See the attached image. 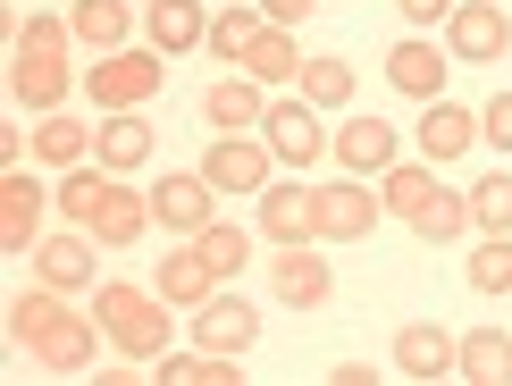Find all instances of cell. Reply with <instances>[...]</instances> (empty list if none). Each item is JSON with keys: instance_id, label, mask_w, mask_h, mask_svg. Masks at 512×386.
I'll return each instance as SVG.
<instances>
[{"instance_id": "obj_1", "label": "cell", "mask_w": 512, "mask_h": 386, "mask_svg": "<svg viewBox=\"0 0 512 386\" xmlns=\"http://www.w3.org/2000/svg\"><path fill=\"white\" fill-rule=\"evenodd\" d=\"M9 345L26 353L34 370H51V378H84V370H93V353L110 345V336H101L93 311H68V294L34 277V286L9 303Z\"/></svg>"}, {"instance_id": "obj_2", "label": "cell", "mask_w": 512, "mask_h": 386, "mask_svg": "<svg viewBox=\"0 0 512 386\" xmlns=\"http://www.w3.org/2000/svg\"><path fill=\"white\" fill-rule=\"evenodd\" d=\"M59 210L93 235L101 252H126V244H143V227H152V193H135L118 177V168H59Z\"/></svg>"}, {"instance_id": "obj_3", "label": "cell", "mask_w": 512, "mask_h": 386, "mask_svg": "<svg viewBox=\"0 0 512 386\" xmlns=\"http://www.w3.org/2000/svg\"><path fill=\"white\" fill-rule=\"evenodd\" d=\"M68 42H76V26L68 17H51V9H34L26 26H17V42H9V101L17 110H68V84H76V68H68Z\"/></svg>"}, {"instance_id": "obj_4", "label": "cell", "mask_w": 512, "mask_h": 386, "mask_svg": "<svg viewBox=\"0 0 512 386\" xmlns=\"http://www.w3.org/2000/svg\"><path fill=\"white\" fill-rule=\"evenodd\" d=\"M378 193H387V210L420 235V244H462V235H471V193L437 185L429 160H395L387 177H378Z\"/></svg>"}, {"instance_id": "obj_5", "label": "cell", "mask_w": 512, "mask_h": 386, "mask_svg": "<svg viewBox=\"0 0 512 386\" xmlns=\"http://www.w3.org/2000/svg\"><path fill=\"white\" fill-rule=\"evenodd\" d=\"M168 294L160 286H126V277H101L93 286V319H101V336H110V353L126 361H160L177 336H168Z\"/></svg>"}, {"instance_id": "obj_6", "label": "cell", "mask_w": 512, "mask_h": 386, "mask_svg": "<svg viewBox=\"0 0 512 386\" xmlns=\"http://www.w3.org/2000/svg\"><path fill=\"white\" fill-rule=\"evenodd\" d=\"M168 84V51H152V42H126V51H101L93 68H84V93H93V110L110 118V110H143V101H152Z\"/></svg>"}, {"instance_id": "obj_7", "label": "cell", "mask_w": 512, "mask_h": 386, "mask_svg": "<svg viewBox=\"0 0 512 386\" xmlns=\"http://www.w3.org/2000/svg\"><path fill=\"white\" fill-rule=\"evenodd\" d=\"M261 135H269L277 168H303V177H311L319 160H328V143H336V135H328V118H319V101H303V93H294V101H277V93H269Z\"/></svg>"}, {"instance_id": "obj_8", "label": "cell", "mask_w": 512, "mask_h": 386, "mask_svg": "<svg viewBox=\"0 0 512 386\" xmlns=\"http://www.w3.org/2000/svg\"><path fill=\"white\" fill-rule=\"evenodd\" d=\"M378 219H387V193L370 177H328L319 185V244H370Z\"/></svg>"}, {"instance_id": "obj_9", "label": "cell", "mask_w": 512, "mask_h": 386, "mask_svg": "<svg viewBox=\"0 0 512 386\" xmlns=\"http://www.w3.org/2000/svg\"><path fill=\"white\" fill-rule=\"evenodd\" d=\"M445 51L471 59V68H496L512 51V9L504 0H454V17H445Z\"/></svg>"}, {"instance_id": "obj_10", "label": "cell", "mask_w": 512, "mask_h": 386, "mask_svg": "<svg viewBox=\"0 0 512 386\" xmlns=\"http://www.w3.org/2000/svg\"><path fill=\"white\" fill-rule=\"evenodd\" d=\"M252 202H261L269 244H319V185H303V168H294V177H269Z\"/></svg>"}, {"instance_id": "obj_11", "label": "cell", "mask_w": 512, "mask_h": 386, "mask_svg": "<svg viewBox=\"0 0 512 386\" xmlns=\"http://www.w3.org/2000/svg\"><path fill=\"white\" fill-rule=\"evenodd\" d=\"M143 193H152V227H168V235H202L210 219H219V210H210V202H219V185H210L202 168H194V177L168 168V177H152Z\"/></svg>"}, {"instance_id": "obj_12", "label": "cell", "mask_w": 512, "mask_h": 386, "mask_svg": "<svg viewBox=\"0 0 512 386\" xmlns=\"http://www.w3.org/2000/svg\"><path fill=\"white\" fill-rule=\"evenodd\" d=\"M202 177L219 185V193H261L277 177V152H269V135H219L202 152Z\"/></svg>"}, {"instance_id": "obj_13", "label": "cell", "mask_w": 512, "mask_h": 386, "mask_svg": "<svg viewBox=\"0 0 512 386\" xmlns=\"http://www.w3.org/2000/svg\"><path fill=\"white\" fill-rule=\"evenodd\" d=\"M42 210H59V193H42V177H26V168H0V252H34Z\"/></svg>"}, {"instance_id": "obj_14", "label": "cell", "mask_w": 512, "mask_h": 386, "mask_svg": "<svg viewBox=\"0 0 512 386\" xmlns=\"http://www.w3.org/2000/svg\"><path fill=\"white\" fill-rule=\"evenodd\" d=\"M269 294H277L286 311H319V303L336 294V269H328V252H319V244H277Z\"/></svg>"}, {"instance_id": "obj_15", "label": "cell", "mask_w": 512, "mask_h": 386, "mask_svg": "<svg viewBox=\"0 0 512 386\" xmlns=\"http://www.w3.org/2000/svg\"><path fill=\"white\" fill-rule=\"evenodd\" d=\"M395 126L387 118H378V110H361V118H345V126H336V143H328V160L336 168H345V177H387V168H395Z\"/></svg>"}, {"instance_id": "obj_16", "label": "cell", "mask_w": 512, "mask_h": 386, "mask_svg": "<svg viewBox=\"0 0 512 386\" xmlns=\"http://www.w3.org/2000/svg\"><path fill=\"white\" fill-rule=\"evenodd\" d=\"M445 68H454V51L429 34H403L395 51H387V84L403 101H445Z\"/></svg>"}, {"instance_id": "obj_17", "label": "cell", "mask_w": 512, "mask_h": 386, "mask_svg": "<svg viewBox=\"0 0 512 386\" xmlns=\"http://www.w3.org/2000/svg\"><path fill=\"white\" fill-rule=\"evenodd\" d=\"M202 118L219 126V135H261V118H269V84L244 76V68H227V76L202 93Z\"/></svg>"}, {"instance_id": "obj_18", "label": "cell", "mask_w": 512, "mask_h": 386, "mask_svg": "<svg viewBox=\"0 0 512 386\" xmlns=\"http://www.w3.org/2000/svg\"><path fill=\"white\" fill-rule=\"evenodd\" d=\"M143 42L168 51V59L202 51V42H210V9H202V0H143Z\"/></svg>"}, {"instance_id": "obj_19", "label": "cell", "mask_w": 512, "mask_h": 386, "mask_svg": "<svg viewBox=\"0 0 512 386\" xmlns=\"http://www.w3.org/2000/svg\"><path fill=\"white\" fill-rule=\"evenodd\" d=\"M194 345H210V353H244V345H261V311L244 303V294H210V303L194 311Z\"/></svg>"}, {"instance_id": "obj_20", "label": "cell", "mask_w": 512, "mask_h": 386, "mask_svg": "<svg viewBox=\"0 0 512 386\" xmlns=\"http://www.w3.org/2000/svg\"><path fill=\"white\" fill-rule=\"evenodd\" d=\"M420 160L429 168H445V160H462L479 143V110H462V101H420Z\"/></svg>"}, {"instance_id": "obj_21", "label": "cell", "mask_w": 512, "mask_h": 386, "mask_svg": "<svg viewBox=\"0 0 512 386\" xmlns=\"http://www.w3.org/2000/svg\"><path fill=\"white\" fill-rule=\"evenodd\" d=\"M462 361V336L437 328V319H412V328H395V370L403 378H454Z\"/></svg>"}, {"instance_id": "obj_22", "label": "cell", "mask_w": 512, "mask_h": 386, "mask_svg": "<svg viewBox=\"0 0 512 386\" xmlns=\"http://www.w3.org/2000/svg\"><path fill=\"white\" fill-rule=\"evenodd\" d=\"M34 277H42V286H59V294H84V286H101V277H93V235H42V244H34Z\"/></svg>"}, {"instance_id": "obj_23", "label": "cell", "mask_w": 512, "mask_h": 386, "mask_svg": "<svg viewBox=\"0 0 512 386\" xmlns=\"http://www.w3.org/2000/svg\"><path fill=\"white\" fill-rule=\"evenodd\" d=\"M101 152V126H84V118H68V110H42L34 118V160L42 168H84Z\"/></svg>"}, {"instance_id": "obj_24", "label": "cell", "mask_w": 512, "mask_h": 386, "mask_svg": "<svg viewBox=\"0 0 512 386\" xmlns=\"http://www.w3.org/2000/svg\"><path fill=\"white\" fill-rule=\"evenodd\" d=\"M219 286H227V277H219V269L202 261V244H194V235H185V244H177V252L160 261V294H168L177 311H202V303H210Z\"/></svg>"}, {"instance_id": "obj_25", "label": "cell", "mask_w": 512, "mask_h": 386, "mask_svg": "<svg viewBox=\"0 0 512 386\" xmlns=\"http://www.w3.org/2000/svg\"><path fill=\"white\" fill-rule=\"evenodd\" d=\"M160 386H244V353H210V345H185V353H160L152 361Z\"/></svg>"}, {"instance_id": "obj_26", "label": "cell", "mask_w": 512, "mask_h": 386, "mask_svg": "<svg viewBox=\"0 0 512 386\" xmlns=\"http://www.w3.org/2000/svg\"><path fill=\"white\" fill-rule=\"evenodd\" d=\"M68 26H76L84 51L101 59V51H126V34H135V9H126V0H76Z\"/></svg>"}, {"instance_id": "obj_27", "label": "cell", "mask_w": 512, "mask_h": 386, "mask_svg": "<svg viewBox=\"0 0 512 386\" xmlns=\"http://www.w3.org/2000/svg\"><path fill=\"white\" fill-rule=\"evenodd\" d=\"M454 378H471V386H512V328H471V336H462Z\"/></svg>"}, {"instance_id": "obj_28", "label": "cell", "mask_w": 512, "mask_h": 386, "mask_svg": "<svg viewBox=\"0 0 512 386\" xmlns=\"http://www.w3.org/2000/svg\"><path fill=\"white\" fill-rule=\"evenodd\" d=\"M152 126H143V110H110L101 118V168H118V177H135L143 160H152Z\"/></svg>"}, {"instance_id": "obj_29", "label": "cell", "mask_w": 512, "mask_h": 386, "mask_svg": "<svg viewBox=\"0 0 512 386\" xmlns=\"http://www.w3.org/2000/svg\"><path fill=\"white\" fill-rule=\"evenodd\" d=\"M261 34H269V9H261V0H252V9H210V42H202V51H219L227 68H244V51H252Z\"/></svg>"}, {"instance_id": "obj_30", "label": "cell", "mask_w": 512, "mask_h": 386, "mask_svg": "<svg viewBox=\"0 0 512 386\" xmlns=\"http://www.w3.org/2000/svg\"><path fill=\"white\" fill-rule=\"evenodd\" d=\"M244 76H261V84H294V76H303V42H294V26H269L261 42H252Z\"/></svg>"}, {"instance_id": "obj_31", "label": "cell", "mask_w": 512, "mask_h": 386, "mask_svg": "<svg viewBox=\"0 0 512 386\" xmlns=\"http://www.w3.org/2000/svg\"><path fill=\"white\" fill-rule=\"evenodd\" d=\"M462 286L471 294H512V235H479L471 261H462Z\"/></svg>"}, {"instance_id": "obj_32", "label": "cell", "mask_w": 512, "mask_h": 386, "mask_svg": "<svg viewBox=\"0 0 512 386\" xmlns=\"http://www.w3.org/2000/svg\"><path fill=\"white\" fill-rule=\"evenodd\" d=\"M294 84H303V101H319V110H345V101H353V68L336 51L303 59V76H294Z\"/></svg>"}, {"instance_id": "obj_33", "label": "cell", "mask_w": 512, "mask_h": 386, "mask_svg": "<svg viewBox=\"0 0 512 386\" xmlns=\"http://www.w3.org/2000/svg\"><path fill=\"white\" fill-rule=\"evenodd\" d=\"M194 244H202V261L219 269V277H244V269H252V235H244L236 219H210V227L194 235Z\"/></svg>"}, {"instance_id": "obj_34", "label": "cell", "mask_w": 512, "mask_h": 386, "mask_svg": "<svg viewBox=\"0 0 512 386\" xmlns=\"http://www.w3.org/2000/svg\"><path fill=\"white\" fill-rule=\"evenodd\" d=\"M471 227L479 235H512V168H496V177L471 185Z\"/></svg>"}, {"instance_id": "obj_35", "label": "cell", "mask_w": 512, "mask_h": 386, "mask_svg": "<svg viewBox=\"0 0 512 386\" xmlns=\"http://www.w3.org/2000/svg\"><path fill=\"white\" fill-rule=\"evenodd\" d=\"M479 143L512 152V93H487V110H479Z\"/></svg>"}, {"instance_id": "obj_36", "label": "cell", "mask_w": 512, "mask_h": 386, "mask_svg": "<svg viewBox=\"0 0 512 386\" xmlns=\"http://www.w3.org/2000/svg\"><path fill=\"white\" fill-rule=\"evenodd\" d=\"M395 17L412 34H445V17H454V0H395Z\"/></svg>"}, {"instance_id": "obj_37", "label": "cell", "mask_w": 512, "mask_h": 386, "mask_svg": "<svg viewBox=\"0 0 512 386\" xmlns=\"http://www.w3.org/2000/svg\"><path fill=\"white\" fill-rule=\"evenodd\" d=\"M261 9H269V26H303V17L319 9V0H261Z\"/></svg>"}, {"instance_id": "obj_38", "label": "cell", "mask_w": 512, "mask_h": 386, "mask_svg": "<svg viewBox=\"0 0 512 386\" xmlns=\"http://www.w3.org/2000/svg\"><path fill=\"white\" fill-rule=\"evenodd\" d=\"M504 9H512V0H504Z\"/></svg>"}]
</instances>
